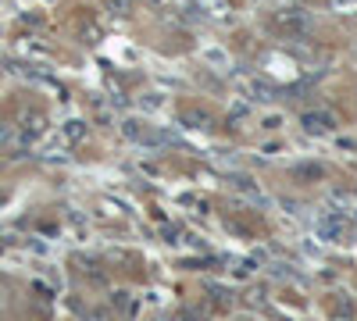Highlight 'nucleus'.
<instances>
[{
    "instance_id": "f257e3e1",
    "label": "nucleus",
    "mask_w": 357,
    "mask_h": 321,
    "mask_svg": "<svg viewBox=\"0 0 357 321\" xmlns=\"http://www.w3.org/2000/svg\"><path fill=\"white\" fill-rule=\"evenodd\" d=\"M271 29L282 32V36H300V32L307 29V11H300V8H282V11H276V14H271Z\"/></svg>"
},
{
    "instance_id": "39448f33",
    "label": "nucleus",
    "mask_w": 357,
    "mask_h": 321,
    "mask_svg": "<svg viewBox=\"0 0 357 321\" xmlns=\"http://www.w3.org/2000/svg\"><path fill=\"white\" fill-rule=\"evenodd\" d=\"M197 8L204 14L211 18H229V11H233V0H197Z\"/></svg>"
},
{
    "instance_id": "f03ea898",
    "label": "nucleus",
    "mask_w": 357,
    "mask_h": 321,
    "mask_svg": "<svg viewBox=\"0 0 357 321\" xmlns=\"http://www.w3.org/2000/svg\"><path fill=\"white\" fill-rule=\"evenodd\" d=\"M300 125H304V133H311V136H325V133L336 128V118L329 111H304Z\"/></svg>"
},
{
    "instance_id": "7ed1b4c3",
    "label": "nucleus",
    "mask_w": 357,
    "mask_h": 321,
    "mask_svg": "<svg viewBox=\"0 0 357 321\" xmlns=\"http://www.w3.org/2000/svg\"><path fill=\"white\" fill-rule=\"evenodd\" d=\"M240 86H243V93H254V100H271V97H276V93H271V86L261 82V79H254V75L240 79Z\"/></svg>"
},
{
    "instance_id": "20e7f679",
    "label": "nucleus",
    "mask_w": 357,
    "mask_h": 321,
    "mask_svg": "<svg viewBox=\"0 0 357 321\" xmlns=\"http://www.w3.org/2000/svg\"><path fill=\"white\" fill-rule=\"evenodd\" d=\"M329 321H354V304L340 293L332 300V307H329Z\"/></svg>"
},
{
    "instance_id": "1a4fd4ad",
    "label": "nucleus",
    "mask_w": 357,
    "mask_h": 321,
    "mask_svg": "<svg viewBox=\"0 0 357 321\" xmlns=\"http://www.w3.org/2000/svg\"><path fill=\"white\" fill-rule=\"evenodd\" d=\"M182 121H186V125H190V121H200V128H211V118H207L204 111H197V107H193V111H186Z\"/></svg>"
},
{
    "instance_id": "6e6552de",
    "label": "nucleus",
    "mask_w": 357,
    "mask_h": 321,
    "mask_svg": "<svg viewBox=\"0 0 357 321\" xmlns=\"http://www.w3.org/2000/svg\"><path fill=\"white\" fill-rule=\"evenodd\" d=\"M82 136H86V125H82V121H68V125H65V139L79 143Z\"/></svg>"
},
{
    "instance_id": "9d476101",
    "label": "nucleus",
    "mask_w": 357,
    "mask_h": 321,
    "mask_svg": "<svg viewBox=\"0 0 357 321\" xmlns=\"http://www.w3.org/2000/svg\"><path fill=\"white\" fill-rule=\"evenodd\" d=\"M108 8H111V14H129L133 0H108Z\"/></svg>"
},
{
    "instance_id": "423d86ee",
    "label": "nucleus",
    "mask_w": 357,
    "mask_h": 321,
    "mask_svg": "<svg viewBox=\"0 0 357 321\" xmlns=\"http://www.w3.org/2000/svg\"><path fill=\"white\" fill-rule=\"evenodd\" d=\"M318 232L325 235V240H336V243H340L343 235H347V222H343V218H322Z\"/></svg>"
},
{
    "instance_id": "0eeeda50",
    "label": "nucleus",
    "mask_w": 357,
    "mask_h": 321,
    "mask_svg": "<svg viewBox=\"0 0 357 321\" xmlns=\"http://www.w3.org/2000/svg\"><path fill=\"white\" fill-rule=\"evenodd\" d=\"M329 8L336 14H343V18H354L357 14V0H329Z\"/></svg>"
},
{
    "instance_id": "9b49d317",
    "label": "nucleus",
    "mask_w": 357,
    "mask_h": 321,
    "mask_svg": "<svg viewBox=\"0 0 357 321\" xmlns=\"http://www.w3.org/2000/svg\"><path fill=\"white\" fill-rule=\"evenodd\" d=\"M100 207H108L111 218H125V207H122V204H115V200H100Z\"/></svg>"
}]
</instances>
